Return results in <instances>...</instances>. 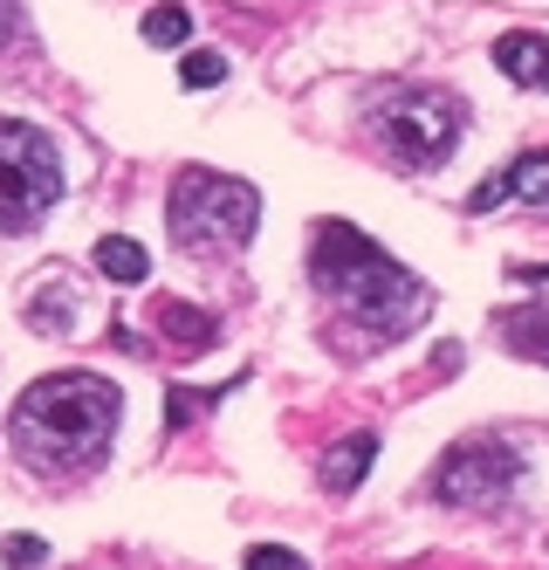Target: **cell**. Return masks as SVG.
<instances>
[{
  "mask_svg": "<svg viewBox=\"0 0 549 570\" xmlns=\"http://www.w3.org/2000/svg\"><path fill=\"white\" fill-rule=\"evenodd\" d=\"M186 35H193V14L179 8V0H158V8L145 14V42L151 49H186Z\"/></svg>",
  "mask_w": 549,
  "mask_h": 570,
  "instance_id": "5bb4252c",
  "label": "cell"
},
{
  "mask_svg": "<svg viewBox=\"0 0 549 570\" xmlns=\"http://www.w3.org/2000/svg\"><path fill=\"white\" fill-rule=\"evenodd\" d=\"M97 268H104L110 282H124V289H138V282L151 275V255L138 248L131 234H110V240H97Z\"/></svg>",
  "mask_w": 549,
  "mask_h": 570,
  "instance_id": "30bf717a",
  "label": "cell"
},
{
  "mask_svg": "<svg viewBox=\"0 0 549 570\" xmlns=\"http://www.w3.org/2000/svg\"><path fill=\"white\" fill-rule=\"evenodd\" d=\"M35 303H28V323H35V331L41 337H49V331H69V323H76V303H69V282H35Z\"/></svg>",
  "mask_w": 549,
  "mask_h": 570,
  "instance_id": "4fadbf2b",
  "label": "cell"
},
{
  "mask_svg": "<svg viewBox=\"0 0 549 570\" xmlns=\"http://www.w3.org/2000/svg\"><path fill=\"white\" fill-rule=\"evenodd\" d=\"M310 275L316 289L330 296V309L357 323V331L371 344H392L405 331H419L427 323V282H419L412 268H399L378 240H364L351 220H323L316 240H310Z\"/></svg>",
  "mask_w": 549,
  "mask_h": 570,
  "instance_id": "6da1fadb",
  "label": "cell"
},
{
  "mask_svg": "<svg viewBox=\"0 0 549 570\" xmlns=\"http://www.w3.org/2000/svg\"><path fill=\"white\" fill-rule=\"evenodd\" d=\"M117 385L97 379V372H56V379H35L14 405V454L35 468V474H56V481H76L104 468L110 454V433H117Z\"/></svg>",
  "mask_w": 549,
  "mask_h": 570,
  "instance_id": "7a4b0ae2",
  "label": "cell"
},
{
  "mask_svg": "<svg viewBox=\"0 0 549 570\" xmlns=\"http://www.w3.org/2000/svg\"><path fill=\"white\" fill-rule=\"evenodd\" d=\"M62 199V151L41 125L0 117V234L35 227Z\"/></svg>",
  "mask_w": 549,
  "mask_h": 570,
  "instance_id": "5b68a950",
  "label": "cell"
},
{
  "mask_svg": "<svg viewBox=\"0 0 549 570\" xmlns=\"http://www.w3.org/2000/svg\"><path fill=\"white\" fill-rule=\"evenodd\" d=\"M14 35V0H0V42Z\"/></svg>",
  "mask_w": 549,
  "mask_h": 570,
  "instance_id": "d6986e66",
  "label": "cell"
},
{
  "mask_svg": "<svg viewBox=\"0 0 549 570\" xmlns=\"http://www.w3.org/2000/svg\"><path fill=\"white\" fill-rule=\"evenodd\" d=\"M494 69H509V83H542L549 90V42L542 35H501L494 42Z\"/></svg>",
  "mask_w": 549,
  "mask_h": 570,
  "instance_id": "9c48e42d",
  "label": "cell"
},
{
  "mask_svg": "<svg viewBox=\"0 0 549 570\" xmlns=\"http://www.w3.org/2000/svg\"><path fill=\"white\" fill-rule=\"evenodd\" d=\"M0 557H8L14 570H41V563H49V543H41V537H8Z\"/></svg>",
  "mask_w": 549,
  "mask_h": 570,
  "instance_id": "e0dca14e",
  "label": "cell"
},
{
  "mask_svg": "<svg viewBox=\"0 0 549 570\" xmlns=\"http://www.w3.org/2000/svg\"><path fill=\"white\" fill-rule=\"evenodd\" d=\"M364 125H371L378 145H385V158H399L405 173H433L460 145L468 104L453 90H433V83H385V90H371Z\"/></svg>",
  "mask_w": 549,
  "mask_h": 570,
  "instance_id": "3957f363",
  "label": "cell"
},
{
  "mask_svg": "<svg viewBox=\"0 0 549 570\" xmlns=\"http://www.w3.org/2000/svg\"><path fill=\"white\" fill-rule=\"evenodd\" d=\"M516 481H522L516 446H501V440H468V446H453V454L433 468V495L453 502V509H494Z\"/></svg>",
  "mask_w": 549,
  "mask_h": 570,
  "instance_id": "8992f818",
  "label": "cell"
},
{
  "mask_svg": "<svg viewBox=\"0 0 549 570\" xmlns=\"http://www.w3.org/2000/svg\"><path fill=\"white\" fill-rule=\"evenodd\" d=\"M158 337L173 344L179 357H199L206 344L220 337V323L206 316V309H186V303H158Z\"/></svg>",
  "mask_w": 549,
  "mask_h": 570,
  "instance_id": "52a82bcc",
  "label": "cell"
},
{
  "mask_svg": "<svg viewBox=\"0 0 549 570\" xmlns=\"http://www.w3.org/2000/svg\"><path fill=\"white\" fill-rule=\"evenodd\" d=\"M509 199H529V207H549V151H522L509 173Z\"/></svg>",
  "mask_w": 549,
  "mask_h": 570,
  "instance_id": "7c38bea8",
  "label": "cell"
},
{
  "mask_svg": "<svg viewBox=\"0 0 549 570\" xmlns=\"http://www.w3.org/2000/svg\"><path fill=\"white\" fill-rule=\"evenodd\" d=\"M501 337H509L522 357H549V296H542V303H522V309L501 316Z\"/></svg>",
  "mask_w": 549,
  "mask_h": 570,
  "instance_id": "8fae6325",
  "label": "cell"
},
{
  "mask_svg": "<svg viewBox=\"0 0 549 570\" xmlns=\"http://www.w3.org/2000/svg\"><path fill=\"white\" fill-rule=\"evenodd\" d=\"M173 220L179 248L199 255V262H220V255H241L247 240H255V220H262V193L234 179V173H206V166H186L173 179Z\"/></svg>",
  "mask_w": 549,
  "mask_h": 570,
  "instance_id": "277c9868",
  "label": "cell"
},
{
  "mask_svg": "<svg viewBox=\"0 0 549 570\" xmlns=\"http://www.w3.org/2000/svg\"><path fill=\"white\" fill-rule=\"evenodd\" d=\"M371 461H378V433H351L344 446H330L323 488H330V495H357V481L371 474Z\"/></svg>",
  "mask_w": 549,
  "mask_h": 570,
  "instance_id": "ba28073f",
  "label": "cell"
},
{
  "mask_svg": "<svg viewBox=\"0 0 549 570\" xmlns=\"http://www.w3.org/2000/svg\"><path fill=\"white\" fill-rule=\"evenodd\" d=\"M220 392H165V433H186L199 413H214Z\"/></svg>",
  "mask_w": 549,
  "mask_h": 570,
  "instance_id": "9a60e30c",
  "label": "cell"
},
{
  "mask_svg": "<svg viewBox=\"0 0 549 570\" xmlns=\"http://www.w3.org/2000/svg\"><path fill=\"white\" fill-rule=\"evenodd\" d=\"M179 83H186V90H214V83H227V56H220V49H193V56L179 62Z\"/></svg>",
  "mask_w": 549,
  "mask_h": 570,
  "instance_id": "2e32d148",
  "label": "cell"
},
{
  "mask_svg": "<svg viewBox=\"0 0 549 570\" xmlns=\"http://www.w3.org/2000/svg\"><path fill=\"white\" fill-rule=\"evenodd\" d=\"M247 570H310V563L295 550H282V543H255V550H247Z\"/></svg>",
  "mask_w": 549,
  "mask_h": 570,
  "instance_id": "ac0fdd59",
  "label": "cell"
}]
</instances>
